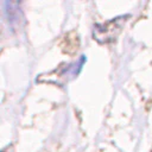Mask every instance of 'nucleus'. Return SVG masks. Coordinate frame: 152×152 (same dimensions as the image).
<instances>
[{"instance_id": "f257e3e1", "label": "nucleus", "mask_w": 152, "mask_h": 152, "mask_svg": "<svg viewBox=\"0 0 152 152\" xmlns=\"http://www.w3.org/2000/svg\"><path fill=\"white\" fill-rule=\"evenodd\" d=\"M129 15H120L116 18H113L103 24H96L93 28V37L95 40H97L101 44L112 43L116 39V37L120 34L127 18Z\"/></svg>"}]
</instances>
